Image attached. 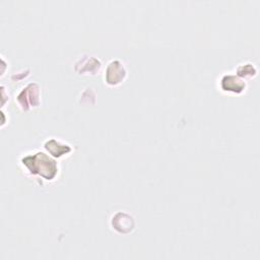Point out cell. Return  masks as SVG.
I'll return each mask as SVG.
<instances>
[{
    "mask_svg": "<svg viewBox=\"0 0 260 260\" xmlns=\"http://www.w3.org/2000/svg\"><path fill=\"white\" fill-rule=\"evenodd\" d=\"M238 74L242 77H252L253 75H256V68L251 63L242 64L238 67Z\"/></svg>",
    "mask_w": 260,
    "mask_h": 260,
    "instance_id": "52a82bcc",
    "label": "cell"
},
{
    "mask_svg": "<svg viewBox=\"0 0 260 260\" xmlns=\"http://www.w3.org/2000/svg\"><path fill=\"white\" fill-rule=\"evenodd\" d=\"M18 107L27 111L31 108L38 107L40 105V86L37 83H28L23 87L16 96Z\"/></svg>",
    "mask_w": 260,
    "mask_h": 260,
    "instance_id": "7a4b0ae2",
    "label": "cell"
},
{
    "mask_svg": "<svg viewBox=\"0 0 260 260\" xmlns=\"http://www.w3.org/2000/svg\"><path fill=\"white\" fill-rule=\"evenodd\" d=\"M127 76V70L120 60H112L105 71V82L108 85L116 86L121 84Z\"/></svg>",
    "mask_w": 260,
    "mask_h": 260,
    "instance_id": "3957f363",
    "label": "cell"
},
{
    "mask_svg": "<svg viewBox=\"0 0 260 260\" xmlns=\"http://www.w3.org/2000/svg\"><path fill=\"white\" fill-rule=\"evenodd\" d=\"M220 88L225 92L240 93L246 88V82L239 76L228 73L220 78Z\"/></svg>",
    "mask_w": 260,
    "mask_h": 260,
    "instance_id": "5b68a950",
    "label": "cell"
},
{
    "mask_svg": "<svg viewBox=\"0 0 260 260\" xmlns=\"http://www.w3.org/2000/svg\"><path fill=\"white\" fill-rule=\"evenodd\" d=\"M111 226L119 234H128L134 229L135 220L130 213L118 211L111 218Z\"/></svg>",
    "mask_w": 260,
    "mask_h": 260,
    "instance_id": "277c9868",
    "label": "cell"
},
{
    "mask_svg": "<svg viewBox=\"0 0 260 260\" xmlns=\"http://www.w3.org/2000/svg\"><path fill=\"white\" fill-rule=\"evenodd\" d=\"M45 148L54 156H57V157H60V156H63L67 153H69L72 148L70 147V145L64 143V142H61L55 138H52V139H48L46 142H45Z\"/></svg>",
    "mask_w": 260,
    "mask_h": 260,
    "instance_id": "8992f818",
    "label": "cell"
},
{
    "mask_svg": "<svg viewBox=\"0 0 260 260\" xmlns=\"http://www.w3.org/2000/svg\"><path fill=\"white\" fill-rule=\"evenodd\" d=\"M20 164L27 173L34 176H40L45 180H53L58 173L56 161L42 151L23 155Z\"/></svg>",
    "mask_w": 260,
    "mask_h": 260,
    "instance_id": "6da1fadb",
    "label": "cell"
}]
</instances>
